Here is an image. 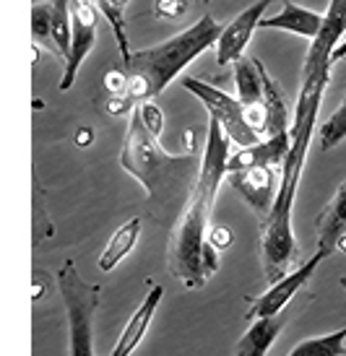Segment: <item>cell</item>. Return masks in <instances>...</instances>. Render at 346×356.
<instances>
[{
    "label": "cell",
    "mask_w": 346,
    "mask_h": 356,
    "mask_svg": "<svg viewBox=\"0 0 346 356\" xmlns=\"http://www.w3.org/2000/svg\"><path fill=\"white\" fill-rule=\"evenodd\" d=\"M221 31L224 26L217 24L211 13H206L193 26L169 37L167 42L130 52L123 68L128 73V97L133 102H148L159 97L198 55H203L208 47H217Z\"/></svg>",
    "instance_id": "277c9868"
},
{
    "label": "cell",
    "mask_w": 346,
    "mask_h": 356,
    "mask_svg": "<svg viewBox=\"0 0 346 356\" xmlns=\"http://www.w3.org/2000/svg\"><path fill=\"white\" fill-rule=\"evenodd\" d=\"M70 24H73V40H70V52L60 79V91H68L73 86L81 63L97 42V6L70 0Z\"/></svg>",
    "instance_id": "ba28073f"
},
{
    "label": "cell",
    "mask_w": 346,
    "mask_h": 356,
    "mask_svg": "<svg viewBox=\"0 0 346 356\" xmlns=\"http://www.w3.org/2000/svg\"><path fill=\"white\" fill-rule=\"evenodd\" d=\"M203 3H211V0H203Z\"/></svg>",
    "instance_id": "d6a6232c"
},
{
    "label": "cell",
    "mask_w": 346,
    "mask_h": 356,
    "mask_svg": "<svg viewBox=\"0 0 346 356\" xmlns=\"http://www.w3.org/2000/svg\"><path fill=\"white\" fill-rule=\"evenodd\" d=\"M287 320H289V315L258 317V320H253V325L247 327V333L237 341L235 356H266L268 348L274 346L276 338L281 336Z\"/></svg>",
    "instance_id": "2e32d148"
},
{
    "label": "cell",
    "mask_w": 346,
    "mask_h": 356,
    "mask_svg": "<svg viewBox=\"0 0 346 356\" xmlns=\"http://www.w3.org/2000/svg\"><path fill=\"white\" fill-rule=\"evenodd\" d=\"M139 109H141V118L146 122V128L154 133V136H162V130H164V115H162V109L154 104V102H139Z\"/></svg>",
    "instance_id": "603a6c76"
},
{
    "label": "cell",
    "mask_w": 346,
    "mask_h": 356,
    "mask_svg": "<svg viewBox=\"0 0 346 356\" xmlns=\"http://www.w3.org/2000/svg\"><path fill=\"white\" fill-rule=\"evenodd\" d=\"M271 3H281V0H258L250 8L242 10L229 26H224V31H221V37H219V42H217L219 65H229V63L235 65V63L242 58V52H245V47L250 44L255 29H260V21L266 19V10Z\"/></svg>",
    "instance_id": "30bf717a"
},
{
    "label": "cell",
    "mask_w": 346,
    "mask_h": 356,
    "mask_svg": "<svg viewBox=\"0 0 346 356\" xmlns=\"http://www.w3.org/2000/svg\"><path fill=\"white\" fill-rule=\"evenodd\" d=\"M182 86H185V91H190L193 97L203 102V107L208 109L211 120H217L219 125H221L229 143H235L237 149H247V146H255V143L263 140L258 136V130L250 125L247 109L239 99L229 97L227 91L217 89V86H211V83L200 79H185Z\"/></svg>",
    "instance_id": "8992f818"
},
{
    "label": "cell",
    "mask_w": 346,
    "mask_h": 356,
    "mask_svg": "<svg viewBox=\"0 0 346 356\" xmlns=\"http://www.w3.org/2000/svg\"><path fill=\"white\" fill-rule=\"evenodd\" d=\"M68 320L70 356H94V317L99 309V286L84 281L73 263H63L55 273Z\"/></svg>",
    "instance_id": "5b68a950"
},
{
    "label": "cell",
    "mask_w": 346,
    "mask_h": 356,
    "mask_svg": "<svg viewBox=\"0 0 346 356\" xmlns=\"http://www.w3.org/2000/svg\"><path fill=\"white\" fill-rule=\"evenodd\" d=\"M235 83H237V99L247 109L266 107V89H263V76L258 68V60L239 58L235 63Z\"/></svg>",
    "instance_id": "ac0fdd59"
},
{
    "label": "cell",
    "mask_w": 346,
    "mask_h": 356,
    "mask_svg": "<svg viewBox=\"0 0 346 356\" xmlns=\"http://www.w3.org/2000/svg\"><path fill=\"white\" fill-rule=\"evenodd\" d=\"M331 81V68L302 70L299 97H297L294 120H292V146L281 169V182L274 200V208L263 221V239H260V257L263 273L268 281H278L292 273V263L297 260V242L292 232V213H294L297 190L302 179V169L307 161L310 140L317 128V115L323 104V94Z\"/></svg>",
    "instance_id": "6da1fadb"
},
{
    "label": "cell",
    "mask_w": 346,
    "mask_h": 356,
    "mask_svg": "<svg viewBox=\"0 0 346 356\" xmlns=\"http://www.w3.org/2000/svg\"><path fill=\"white\" fill-rule=\"evenodd\" d=\"M91 140H94V133H91L89 128H86V130H79V136H76V143H79L81 149H86Z\"/></svg>",
    "instance_id": "83f0119b"
},
{
    "label": "cell",
    "mask_w": 346,
    "mask_h": 356,
    "mask_svg": "<svg viewBox=\"0 0 346 356\" xmlns=\"http://www.w3.org/2000/svg\"><path fill=\"white\" fill-rule=\"evenodd\" d=\"M289 146H292V130L284 136H274L255 143V146H247V149H237L235 154H229L227 175L232 172H242V169L253 167H271V169H284V161L289 156Z\"/></svg>",
    "instance_id": "7c38bea8"
},
{
    "label": "cell",
    "mask_w": 346,
    "mask_h": 356,
    "mask_svg": "<svg viewBox=\"0 0 346 356\" xmlns=\"http://www.w3.org/2000/svg\"><path fill=\"white\" fill-rule=\"evenodd\" d=\"M162 297H164V289L151 286V291L143 297L139 309H136V312L130 315L128 323H125V327H123V333H120V338H118V343H115V348H112L109 356H130L141 346V341L146 338L148 327H151V320H154L159 305H162Z\"/></svg>",
    "instance_id": "4fadbf2b"
},
{
    "label": "cell",
    "mask_w": 346,
    "mask_h": 356,
    "mask_svg": "<svg viewBox=\"0 0 346 356\" xmlns=\"http://www.w3.org/2000/svg\"><path fill=\"white\" fill-rule=\"evenodd\" d=\"M104 86L112 97H128V73L125 70H109L104 76Z\"/></svg>",
    "instance_id": "d4e9b609"
},
{
    "label": "cell",
    "mask_w": 346,
    "mask_h": 356,
    "mask_svg": "<svg viewBox=\"0 0 346 356\" xmlns=\"http://www.w3.org/2000/svg\"><path fill=\"white\" fill-rule=\"evenodd\" d=\"M338 284H341V286L346 289V276H341V281H338Z\"/></svg>",
    "instance_id": "1f68e13d"
},
{
    "label": "cell",
    "mask_w": 346,
    "mask_h": 356,
    "mask_svg": "<svg viewBox=\"0 0 346 356\" xmlns=\"http://www.w3.org/2000/svg\"><path fill=\"white\" fill-rule=\"evenodd\" d=\"M326 252H320L317 250L315 255L310 257V260H305L299 268H294L292 273H287L284 278H278V281H274L271 286L260 294L258 299H253V305H250V312H247V317H253V320H258V317H276L284 312V307L292 302V299L297 297V291L305 286L307 281L313 278V273L317 270V266L326 260Z\"/></svg>",
    "instance_id": "52a82bcc"
},
{
    "label": "cell",
    "mask_w": 346,
    "mask_h": 356,
    "mask_svg": "<svg viewBox=\"0 0 346 356\" xmlns=\"http://www.w3.org/2000/svg\"><path fill=\"white\" fill-rule=\"evenodd\" d=\"M188 10V0H157L154 3V13L159 19H167V21H178L185 16Z\"/></svg>",
    "instance_id": "cb8c5ba5"
},
{
    "label": "cell",
    "mask_w": 346,
    "mask_h": 356,
    "mask_svg": "<svg viewBox=\"0 0 346 356\" xmlns=\"http://www.w3.org/2000/svg\"><path fill=\"white\" fill-rule=\"evenodd\" d=\"M346 40V0H331L323 13V26L317 37L310 42L302 70H323L333 65V52Z\"/></svg>",
    "instance_id": "9c48e42d"
},
{
    "label": "cell",
    "mask_w": 346,
    "mask_h": 356,
    "mask_svg": "<svg viewBox=\"0 0 346 356\" xmlns=\"http://www.w3.org/2000/svg\"><path fill=\"white\" fill-rule=\"evenodd\" d=\"M317 140H320V149L323 151L336 149L338 143L346 140V97L341 99V104L333 109V115L317 128Z\"/></svg>",
    "instance_id": "44dd1931"
},
{
    "label": "cell",
    "mask_w": 346,
    "mask_h": 356,
    "mask_svg": "<svg viewBox=\"0 0 346 356\" xmlns=\"http://www.w3.org/2000/svg\"><path fill=\"white\" fill-rule=\"evenodd\" d=\"M81 3H89V6H97L99 0H81Z\"/></svg>",
    "instance_id": "4dcf8cb0"
},
{
    "label": "cell",
    "mask_w": 346,
    "mask_h": 356,
    "mask_svg": "<svg viewBox=\"0 0 346 356\" xmlns=\"http://www.w3.org/2000/svg\"><path fill=\"white\" fill-rule=\"evenodd\" d=\"M287 356H346V325L326 336L307 338L297 343Z\"/></svg>",
    "instance_id": "ffe728a7"
},
{
    "label": "cell",
    "mask_w": 346,
    "mask_h": 356,
    "mask_svg": "<svg viewBox=\"0 0 346 356\" xmlns=\"http://www.w3.org/2000/svg\"><path fill=\"white\" fill-rule=\"evenodd\" d=\"M315 232H317V250L326 252V255L336 252L338 242L346 237V179L338 185L333 198L328 200V206L315 218Z\"/></svg>",
    "instance_id": "5bb4252c"
},
{
    "label": "cell",
    "mask_w": 346,
    "mask_h": 356,
    "mask_svg": "<svg viewBox=\"0 0 346 356\" xmlns=\"http://www.w3.org/2000/svg\"><path fill=\"white\" fill-rule=\"evenodd\" d=\"M141 237V218H128L125 224H120L115 232H112V237L109 242L104 245L102 250V255L97 260V268L102 273H109V270H115V268L123 263V257L128 255L130 250L136 248V242Z\"/></svg>",
    "instance_id": "e0dca14e"
},
{
    "label": "cell",
    "mask_w": 346,
    "mask_h": 356,
    "mask_svg": "<svg viewBox=\"0 0 346 356\" xmlns=\"http://www.w3.org/2000/svg\"><path fill=\"white\" fill-rule=\"evenodd\" d=\"M112 3H118V6H128V0H112Z\"/></svg>",
    "instance_id": "f546056e"
},
{
    "label": "cell",
    "mask_w": 346,
    "mask_h": 356,
    "mask_svg": "<svg viewBox=\"0 0 346 356\" xmlns=\"http://www.w3.org/2000/svg\"><path fill=\"white\" fill-rule=\"evenodd\" d=\"M341 58H346V40L341 42V47H338V50L333 52V63H336V60H341Z\"/></svg>",
    "instance_id": "f1b7e54d"
},
{
    "label": "cell",
    "mask_w": 346,
    "mask_h": 356,
    "mask_svg": "<svg viewBox=\"0 0 346 356\" xmlns=\"http://www.w3.org/2000/svg\"><path fill=\"white\" fill-rule=\"evenodd\" d=\"M227 179L229 185L245 198V203H250V208L266 221L271 208H274V200H276L281 172L271 167H253L242 169V172H232V175H227Z\"/></svg>",
    "instance_id": "8fae6325"
},
{
    "label": "cell",
    "mask_w": 346,
    "mask_h": 356,
    "mask_svg": "<svg viewBox=\"0 0 346 356\" xmlns=\"http://www.w3.org/2000/svg\"><path fill=\"white\" fill-rule=\"evenodd\" d=\"M120 164L130 177H136L143 185L148 213L159 227H178L200 177L203 154L196 149V143H190L185 154H167L157 136L146 128L136 104L128 120Z\"/></svg>",
    "instance_id": "3957f363"
},
{
    "label": "cell",
    "mask_w": 346,
    "mask_h": 356,
    "mask_svg": "<svg viewBox=\"0 0 346 356\" xmlns=\"http://www.w3.org/2000/svg\"><path fill=\"white\" fill-rule=\"evenodd\" d=\"M49 40L52 52L63 63L68 60L70 40H73V24H70V0H52V19H49Z\"/></svg>",
    "instance_id": "d6986e66"
},
{
    "label": "cell",
    "mask_w": 346,
    "mask_h": 356,
    "mask_svg": "<svg viewBox=\"0 0 346 356\" xmlns=\"http://www.w3.org/2000/svg\"><path fill=\"white\" fill-rule=\"evenodd\" d=\"M107 109L112 112V115H123V112H133L136 109V104H133V99L130 97H112L107 104Z\"/></svg>",
    "instance_id": "484cf974"
},
{
    "label": "cell",
    "mask_w": 346,
    "mask_h": 356,
    "mask_svg": "<svg viewBox=\"0 0 346 356\" xmlns=\"http://www.w3.org/2000/svg\"><path fill=\"white\" fill-rule=\"evenodd\" d=\"M229 140L217 120L208 122L200 177L193 198L185 206L178 227L172 229L167 248V266L185 289H200L219 270V250L211 245V211L217 203L219 185L227 179Z\"/></svg>",
    "instance_id": "7a4b0ae2"
},
{
    "label": "cell",
    "mask_w": 346,
    "mask_h": 356,
    "mask_svg": "<svg viewBox=\"0 0 346 356\" xmlns=\"http://www.w3.org/2000/svg\"><path fill=\"white\" fill-rule=\"evenodd\" d=\"M49 19H52V3H34V6H31V37H34L37 44L52 50Z\"/></svg>",
    "instance_id": "7402d4cb"
},
{
    "label": "cell",
    "mask_w": 346,
    "mask_h": 356,
    "mask_svg": "<svg viewBox=\"0 0 346 356\" xmlns=\"http://www.w3.org/2000/svg\"><path fill=\"white\" fill-rule=\"evenodd\" d=\"M235 242V237H232V232L229 229H214L211 232V245L217 250H224V248H229Z\"/></svg>",
    "instance_id": "4316f807"
},
{
    "label": "cell",
    "mask_w": 346,
    "mask_h": 356,
    "mask_svg": "<svg viewBox=\"0 0 346 356\" xmlns=\"http://www.w3.org/2000/svg\"><path fill=\"white\" fill-rule=\"evenodd\" d=\"M323 26V13L310 8H302L292 0H281V10L276 16H266L260 21V29H278V31H289V34H297V37H305V40H315L317 31Z\"/></svg>",
    "instance_id": "9a60e30c"
}]
</instances>
